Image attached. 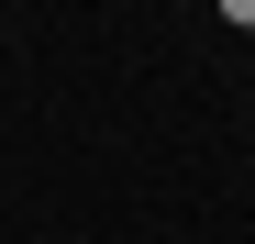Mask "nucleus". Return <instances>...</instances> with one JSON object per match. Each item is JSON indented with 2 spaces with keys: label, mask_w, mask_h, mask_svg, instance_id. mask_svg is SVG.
Segmentation results:
<instances>
[{
  "label": "nucleus",
  "mask_w": 255,
  "mask_h": 244,
  "mask_svg": "<svg viewBox=\"0 0 255 244\" xmlns=\"http://www.w3.org/2000/svg\"><path fill=\"white\" fill-rule=\"evenodd\" d=\"M222 22H233V33H255V0H222Z\"/></svg>",
  "instance_id": "f257e3e1"
}]
</instances>
